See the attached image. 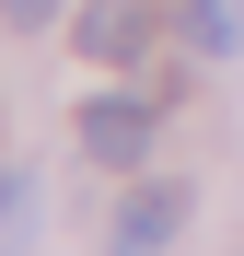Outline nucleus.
<instances>
[{
	"label": "nucleus",
	"instance_id": "obj_1",
	"mask_svg": "<svg viewBox=\"0 0 244 256\" xmlns=\"http://www.w3.org/2000/svg\"><path fill=\"white\" fill-rule=\"evenodd\" d=\"M70 140H81V163H105V175H140L151 140H163V105L151 94H93V105L70 116Z\"/></svg>",
	"mask_w": 244,
	"mask_h": 256
},
{
	"label": "nucleus",
	"instance_id": "obj_3",
	"mask_svg": "<svg viewBox=\"0 0 244 256\" xmlns=\"http://www.w3.org/2000/svg\"><path fill=\"white\" fill-rule=\"evenodd\" d=\"M151 0H81V58H105V70H128L140 47H151Z\"/></svg>",
	"mask_w": 244,
	"mask_h": 256
},
{
	"label": "nucleus",
	"instance_id": "obj_6",
	"mask_svg": "<svg viewBox=\"0 0 244 256\" xmlns=\"http://www.w3.org/2000/svg\"><path fill=\"white\" fill-rule=\"evenodd\" d=\"M0 12H12V24H58L70 0H0Z\"/></svg>",
	"mask_w": 244,
	"mask_h": 256
},
{
	"label": "nucleus",
	"instance_id": "obj_4",
	"mask_svg": "<svg viewBox=\"0 0 244 256\" xmlns=\"http://www.w3.org/2000/svg\"><path fill=\"white\" fill-rule=\"evenodd\" d=\"M175 24H186V47H210V58H233V47H244V0H186Z\"/></svg>",
	"mask_w": 244,
	"mask_h": 256
},
{
	"label": "nucleus",
	"instance_id": "obj_2",
	"mask_svg": "<svg viewBox=\"0 0 244 256\" xmlns=\"http://www.w3.org/2000/svg\"><path fill=\"white\" fill-rule=\"evenodd\" d=\"M175 233H186V186L140 175V186H128V210H116V256H163Z\"/></svg>",
	"mask_w": 244,
	"mask_h": 256
},
{
	"label": "nucleus",
	"instance_id": "obj_5",
	"mask_svg": "<svg viewBox=\"0 0 244 256\" xmlns=\"http://www.w3.org/2000/svg\"><path fill=\"white\" fill-rule=\"evenodd\" d=\"M23 233H35V175L0 163V244H23Z\"/></svg>",
	"mask_w": 244,
	"mask_h": 256
}]
</instances>
